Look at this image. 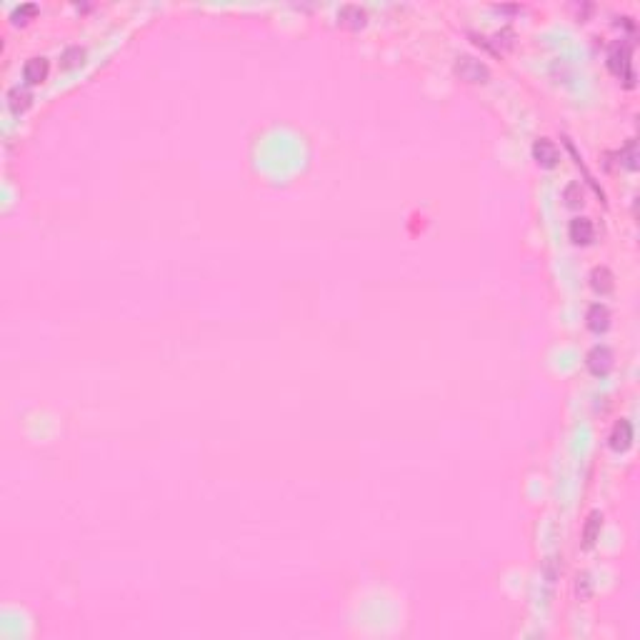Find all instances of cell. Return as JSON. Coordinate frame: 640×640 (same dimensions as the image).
Returning <instances> with one entry per match:
<instances>
[{
    "mask_svg": "<svg viewBox=\"0 0 640 640\" xmlns=\"http://www.w3.org/2000/svg\"><path fill=\"white\" fill-rule=\"evenodd\" d=\"M633 53H630L628 43H616L608 53V68L618 75L621 80H625V86L633 88L635 86V73H633Z\"/></svg>",
    "mask_w": 640,
    "mask_h": 640,
    "instance_id": "obj_1",
    "label": "cell"
},
{
    "mask_svg": "<svg viewBox=\"0 0 640 640\" xmlns=\"http://www.w3.org/2000/svg\"><path fill=\"white\" fill-rule=\"evenodd\" d=\"M455 70H458V75L463 80H468V83H485V80H488V68L483 65L481 61H476V58H470V55L458 58Z\"/></svg>",
    "mask_w": 640,
    "mask_h": 640,
    "instance_id": "obj_2",
    "label": "cell"
},
{
    "mask_svg": "<svg viewBox=\"0 0 640 640\" xmlns=\"http://www.w3.org/2000/svg\"><path fill=\"white\" fill-rule=\"evenodd\" d=\"M588 370L593 373V375H605V373H610V368H613V350H610L608 345H595L588 353Z\"/></svg>",
    "mask_w": 640,
    "mask_h": 640,
    "instance_id": "obj_3",
    "label": "cell"
},
{
    "mask_svg": "<svg viewBox=\"0 0 640 640\" xmlns=\"http://www.w3.org/2000/svg\"><path fill=\"white\" fill-rule=\"evenodd\" d=\"M568 235H570V240H573L575 245H588V243H593V238H595V226H593L591 218L578 215V218L570 220V226H568Z\"/></svg>",
    "mask_w": 640,
    "mask_h": 640,
    "instance_id": "obj_4",
    "label": "cell"
},
{
    "mask_svg": "<svg viewBox=\"0 0 640 640\" xmlns=\"http://www.w3.org/2000/svg\"><path fill=\"white\" fill-rule=\"evenodd\" d=\"M533 158H536L538 165H543V168H555V165H558V158H561V153H558V148H555V143L550 141V138H538V141L533 143Z\"/></svg>",
    "mask_w": 640,
    "mask_h": 640,
    "instance_id": "obj_5",
    "label": "cell"
},
{
    "mask_svg": "<svg viewBox=\"0 0 640 640\" xmlns=\"http://www.w3.org/2000/svg\"><path fill=\"white\" fill-rule=\"evenodd\" d=\"M610 448L618 453L628 451L630 445H633V423L625 421V418H621V421L613 426V430H610Z\"/></svg>",
    "mask_w": 640,
    "mask_h": 640,
    "instance_id": "obj_6",
    "label": "cell"
},
{
    "mask_svg": "<svg viewBox=\"0 0 640 640\" xmlns=\"http://www.w3.org/2000/svg\"><path fill=\"white\" fill-rule=\"evenodd\" d=\"M48 73H50V63L43 55H33V58H28L23 65V78L28 80L31 86L43 83V80L48 78Z\"/></svg>",
    "mask_w": 640,
    "mask_h": 640,
    "instance_id": "obj_7",
    "label": "cell"
},
{
    "mask_svg": "<svg viewBox=\"0 0 640 640\" xmlns=\"http://www.w3.org/2000/svg\"><path fill=\"white\" fill-rule=\"evenodd\" d=\"M586 320H588V328H591L593 333H605V330L610 328V311H608V305H603V303L591 305V308H588Z\"/></svg>",
    "mask_w": 640,
    "mask_h": 640,
    "instance_id": "obj_8",
    "label": "cell"
},
{
    "mask_svg": "<svg viewBox=\"0 0 640 640\" xmlns=\"http://www.w3.org/2000/svg\"><path fill=\"white\" fill-rule=\"evenodd\" d=\"M591 286H593V290H595V293L605 295V293H610V290L616 288V278H613V273H610L608 268H595L591 273Z\"/></svg>",
    "mask_w": 640,
    "mask_h": 640,
    "instance_id": "obj_9",
    "label": "cell"
},
{
    "mask_svg": "<svg viewBox=\"0 0 640 640\" xmlns=\"http://www.w3.org/2000/svg\"><path fill=\"white\" fill-rule=\"evenodd\" d=\"M338 18H341L343 25H350V28H363L366 25V10L360 6H343L341 13H338Z\"/></svg>",
    "mask_w": 640,
    "mask_h": 640,
    "instance_id": "obj_10",
    "label": "cell"
},
{
    "mask_svg": "<svg viewBox=\"0 0 640 640\" xmlns=\"http://www.w3.org/2000/svg\"><path fill=\"white\" fill-rule=\"evenodd\" d=\"M600 528H603V515L598 510H593L591 515H588L586 525H583V540H586V545H593V543L598 540Z\"/></svg>",
    "mask_w": 640,
    "mask_h": 640,
    "instance_id": "obj_11",
    "label": "cell"
},
{
    "mask_svg": "<svg viewBox=\"0 0 640 640\" xmlns=\"http://www.w3.org/2000/svg\"><path fill=\"white\" fill-rule=\"evenodd\" d=\"M8 100H10V108L18 113V110H25L28 108V103H31V93L28 91H20V88H13L10 93H8Z\"/></svg>",
    "mask_w": 640,
    "mask_h": 640,
    "instance_id": "obj_12",
    "label": "cell"
},
{
    "mask_svg": "<svg viewBox=\"0 0 640 640\" xmlns=\"http://www.w3.org/2000/svg\"><path fill=\"white\" fill-rule=\"evenodd\" d=\"M36 10H38L36 3H23V6H18L13 10V20H15V23H25L31 15H36Z\"/></svg>",
    "mask_w": 640,
    "mask_h": 640,
    "instance_id": "obj_13",
    "label": "cell"
},
{
    "mask_svg": "<svg viewBox=\"0 0 640 640\" xmlns=\"http://www.w3.org/2000/svg\"><path fill=\"white\" fill-rule=\"evenodd\" d=\"M83 55H86V53H83V50H80V48H68V50H65V55H63V61H65V65H73V63H75L73 58H78V61H80Z\"/></svg>",
    "mask_w": 640,
    "mask_h": 640,
    "instance_id": "obj_14",
    "label": "cell"
}]
</instances>
